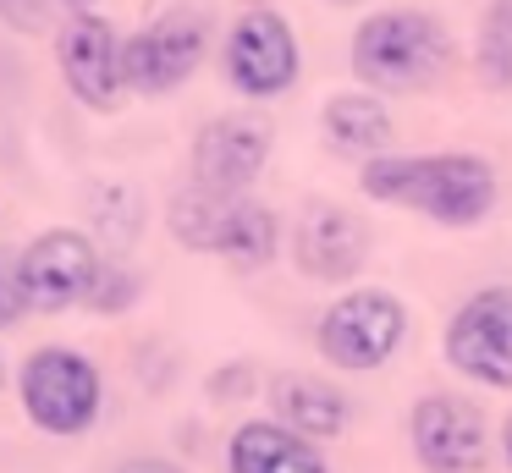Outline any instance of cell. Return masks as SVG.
Listing matches in <instances>:
<instances>
[{
  "label": "cell",
  "mask_w": 512,
  "mask_h": 473,
  "mask_svg": "<svg viewBox=\"0 0 512 473\" xmlns=\"http://www.w3.org/2000/svg\"><path fill=\"white\" fill-rule=\"evenodd\" d=\"M358 193L369 204H397L435 220L446 231H468L496 209V165L485 154L446 149V154H375L358 171Z\"/></svg>",
  "instance_id": "1"
},
{
  "label": "cell",
  "mask_w": 512,
  "mask_h": 473,
  "mask_svg": "<svg viewBox=\"0 0 512 473\" xmlns=\"http://www.w3.org/2000/svg\"><path fill=\"white\" fill-rule=\"evenodd\" d=\"M347 61L358 83L375 94H424L452 66V33L424 6H386L358 22Z\"/></svg>",
  "instance_id": "2"
},
{
  "label": "cell",
  "mask_w": 512,
  "mask_h": 473,
  "mask_svg": "<svg viewBox=\"0 0 512 473\" xmlns=\"http://www.w3.org/2000/svg\"><path fill=\"white\" fill-rule=\"evenodd\" d=\"M17 396L34 429L45 435H89L105 413V380L94 369V358H83L78 347H39L28 352V363L17 369Z\"/></svg>",
  "instance_id": "3"
},
{
  "label": "cell",
  "mask_w": 512,
  "mask_h": 473,
  "mask_svg": "<svg viewBox=\"0 0 512 473\" xmlns=\"http://www.w3.org/2000/svg\"><path fill=\"white\" fill-rule=\"evenodd\" d=\"M402 336H408V303L386 286H358V292L336 297L314 325V347L325 352V363L347 374H369L391 363Z\"/></svg>",
  "instance_id": "4"
},
{
  "label": "cell",
  "mask_w": 512,
  "mask_h": 473,
  "mask_svg": "<svg viewBox=\"0 0 512 473\" xmlns=\"http://www.w3.org/2000/svg\"><path fill=\"white\" fill-rule=\"evenodd\" d=\"M56 66L67 77V94L94 116H111L133 88H127V39L100 11H72L56 33Z\"/></svg>",
  "instance_id": "5"
},
{
  "label": "cell",
  "mask_w": 512,
  "mask_h": 473,
  "mask_svg": "<svg viewBox=\"0 0 512 473\" xmlns=\"http://www.w3.org/2000/svg\"><path fill=\"white\" fill-rule=\"evenodd\" d=\"M210 11L193 6H171L160 11L149 28H138L127 39V88L149 99H166L188 83L210 55Z\"/></svg>",
  "instance_id": "6"
},
{
  "label": "cell",
  "mask_w": 512,
  "mask_h": 473,
  "mask_svg": "<svg viewBox=\"0 0 512 473\" xmlns=\"http://www.w3.org/2000/svg\"><path fill=\"white\" fill-rule=\"evenodd\" d=\"M441 352L463 380L512 391V286H479L446 319Z\"/></svg>",
  "instance_id": "7"
},
{
  "label": "cell",
  "mask_w": 512,
  "mask_h": 473,
  "mask_svg": "<svg viewBox=\"0 0 512 473\" xmlns=\"http://www.w3.org/2000/svg\"><path fill=\"white\" fill-rule=\"evenodd\" d=\"M303 72L292 22L276 6H248L226 33V83L243 99H281Z\"/></svg>",
  "instance_id": "8"
},
{
  "label": "cell",
  "mask_w": 512,
  "mask_h": 473,
  "mask_svg": "<svg viewBox=\"0 0 512 473\" xmlns=\"http://www.w3.org/2000/svg\"><path fill=\"white\" fill-rule=\"evenodd\" d=\"M408 440L413 457L430 473H479L490 462V424L479 402L452 391H430L408 413Z\"/></svg>",
  "instance_id": "9"
},
{
  "label": "cell",
  "mask_w": 512,
  "mask_h": 473,
  "mask_svg": "<svg viewBox=\"0 0 512 473\" xmlns=\"http://www.w3.org/2000/svg\"><path fill=\"white\" fill-rule=\"evenodd\" d=\"M23 292H28V308L34 314H67V308H83L94 275H100V242L89 231H72V226H56V231H39L23 253Z\"/></svg>",
  "instance_id": "10"
},
{
  "label": "cell",
  "mask_w": 512,
  "mask_h": 473,
  "mask_svg": "<svg viewBox=\"0 0 512 473\" xmlns=\"http://www.w3.org/2000/svg\"><path fill=\"white\" fill-rule=\"evenodd\" d=\"M270 143H276V132H270V121L259 110L215 116L193 138V176L210 187H226V193H248L270 160Z\"/></svg>",
  "instance_id": "11"
},
{
  "label": "cell",
  "mask_w": 512,
  "mask_h": 473,
  "mask_svg": "<svg viewBox=\"0 0 512 473\" xmlns=\"http://www.w3.org/2000/svg\"><path fill=\"white\" fill-rule=\"evenodd\" d=\"M292 264L309 281H353L369 264V226L347 204H309L292 226Z\"/></svg>",
  "instance_id": "12"
},
{
  "label": "cell",
  "mask_w": 512,
  "mask_h": 473,
  "mask_svg": "<svg viewBox=\"0 0 512 473\" xmlns=\"http://www.w3.org/2000/svg\"><path fill=\"white\" fill-rule=\"evenodd\" d=\"M226 473H331L320 440L287 429L281 418H248L226 446Z\"/></svg>",
  "instance_id": "13"
},
{
  "label": "cell",
  "mask_w": 512,
  "mask_h": 473,
  "mask_svg": "<svg viewBox=\"0 0 512 473\" xmlns=\"http://www.w3.org/2000/svg\"><path fill=\"white\" fill-rule=\"evenodd\" d=\"M265 396H270V418H281V424L298 429V435H309V440L347 435L353 402H347L331 380H320V374L287 369V374H276V380H270Z\"/></svg>",
  "instance_id": "14"
},
{
  "label": "cell",
  "mask_w": 512,
  "mask_h": 473,
  "mask_svg": "<svg viewBox=\"0 0 512 473\" xmlns=\"http://www.w3.org/2000/svg\"><path fill=\"white\" fill-rule=\"evenodd\" d=\"M320 127H325V143H331V149L364 154V160L391 154V143H397V121H391L386 105H380L375 88H353V94L325 99Z\"/></svg>",
  "instance_id": "15"
},
{
  "label": "cell",
  "mask_w": 512,
  "mask_h": 473,
  "mask_svg": "<svg viewBox=\"0 0 512 473\" xmlns=\"http://www.w3.org/2000/svg\"><path fill=\"white\" fill-rule=\"evenodd\" d=\"M237 198H243V193H226V187H210V182L193 176V182L177 187L171 204H166L171 237H177L182 248H193V253H215V248H221V231H226V215H232Z\"/></svg>",
  "instance_id": "16"
},
{
  "label": "cell",
  "mask_w": 512,
  "mask_h": 473,
  "mask_svg": "<svg viewBox=\"0 0 512 473\" xmlns=\"http://www.w3.org/2000/svg\"><path fill=\"white\" fill-rule=\"evenodd\" d=\"M276 242H281V226L259 198H237L232 215H226V231H221V259H232L237 270H265L276 259Z\"/></svg>",
  "instance_id": "17"
},
{
  "label": "cell",
  "mask_w": 512,
  "mask_h": 473,
  "mask_svg": "<svg viewBox=\"0 0 512 473\" xmlns=\"http://www.w3.org/2000/svg\"><path fill=\"white\" fill-rule=\"evenodd\" d=\"M474 72L490 94H512V0H490L474 33Z\"/></svg>",
  "instance_id": "18"
},
{
  "label": "cell",
  "mask_w": 512,
  "mask_h": 473,
  "mask_svg": "<svg viewBox=\"0 0 512 473\" xmlns=\"http://www.w3.org/2000/svg\"><path fill=\"white\" fill-rule=\"evenodd\" d=\"M144 198L133 193V187H122V182H105V187H94L89 193V220H94V231H100V242H105V253H127L138 242V231H144Z\"/></svg>",
  "instance_id": "19"
},
{
  "label": "cell",
  "mask_w": 512,
  "mask_h": 473,
  "mask_svg": "<svg viewBox=\"0 0 512 473\" xmlns=\"http://www.w3.org/2000/svg\"><path fill=\"white\" fill-rule=\"evenodd\" d=\"M138 292H144V281H138L133 264H122V253H105V264H100V275H94L83 308H89V314H127V308L138 303Z\"/></svg>",
  "instance_id": "20"
},
{
  "label": "cell",
  "mask_w": 512,
  "mask_h": 473,
  "mask_svg": "<svg viewBox=\"0 0 512 473\" xmlns=\"http://www.w3.org/2000/svg\"><path fill=\"white\" fill-rule=\"evenodd\" d=\"M23 314H34L23 292V259L12 248H0V330H12Z\"/></svg>",
  "instance_id": "21"
},
{
  "label": "cell",
  "mask_w": 512,
  "mask_h": 473,
  "mask_svg": "<svg viewBox=\"0 0 512 473\" xmlns=\"http://www.w3.org/2000/svg\"><path fill=\"white\" fill-rule=\"evenodd\" d=\"M204 391H210V402H232V396L243 402V396H254V369H248V363H226V369L210 374Z\"/></svg>",
  "instance_id": "22"
},
{
  "label": "cell",
  "mask_w": 512,
  "mask_h": 473,
  "mask_svg": "<svg viewBox=\"0 0 512 473\" xmlns=\"http://www.w3.org/2000/svg\"><path fill=\"white\" fill-rule=\"evenodd\" d=\"M0 22L17 33H39L50 22V0H0Z\"/></svg>",
  "instance_id": "23"
},
{
  "label": "cell",
  "mask_w": 512,
  "mask_h": 473,
  "mask_svg": "<svg viewBox=\"0 0 512 473\" xmlns=\"http://www.w3.org/2000/svg\"><path fill=\"white\" fill-rule=\"evenodd\" d=\"M111 473H182L171 457H127V462H116Z\"/></svg>",
  "instance_id": "24"
},
{
  "label": "cell",
  "mask_w": 512,
  "mask_h": 473,
  "mask_svg": "<svg viewBox=\"0 0 512 473\" xmlns=\"http://www.w3.org/2000/svg\"><path fill=\"white\" fill-rule=\"evenodd\" d=\"M501 462H507V473H512V413H507V424H501Z\"/></svg>",
  "instance_id": "25"
},
{
  "label": "cell",
  "mask_w": 512,
  "mask_h": 473,
  "mask_svg": "<svg viewBox=\"0 0 512 473\" xmlns=\"http://www.w3.org/2000/svg\"><path fill=\"white\" fill-rule=\"evenodd\" d=\"M61 6H72V11H83V6H94V0H61Z\"/></svg>",
  "instance_id": "26"
},
{
  "label": "cell",
  "mask_w": 512,
  "mask_h": 473,
  "mask_svg": "<svg viewBox=\"0 0 512 473\" xmlns=\"http://www.w3.org/2000/svg\"><path fill=\"white\" fill-rule=\"evenodd\" d=\"M0 391H6V358H0Z\"/></svg>",
  "instance_id": "27"
},
{
  "label": "cell",
  "mask_w": 512,
  "mask_h": 473,
  "mask_svg": "<svg viewBox=\"0 0 512 473\" xmlns=\"http://www.w3.org/2000/svg\"><path fill=\"white\" fill-rule=\"evenodd\" d=\"M331 6H358V0H331Z\"/></svg>",
  "instance_id": "28"
}]
</instances>
